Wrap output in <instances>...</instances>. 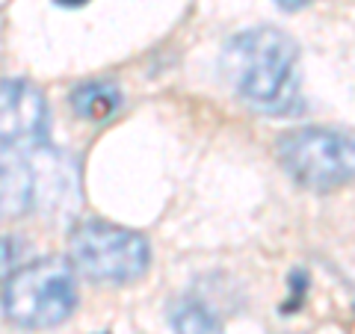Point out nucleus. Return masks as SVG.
<instances>
[{
  "label": "nucleus",
  "instance_id": "obj_1",
  "mask_svg": "<svg viewBox=\"0 0 355 334\" xmlns=\"http://www.w3.org/2000/svg\"><path fill=\"white\" fill-rule=\"evenodd\" d=\"M222 77L249 107L287 113L299 98V48L282 30H246L222 51Z\"/></svg>",
  "mask_w": 355,
  "mask_h": 334
},
{
  "label": "nucleus",
  "instance_id": "obj_2",
  "mask_svg": "<svg viewBox=\"0 0 355 334\" xmlns=\"http://www.w3.org/2000/svg\"><path fill=\"white\" fill-rule=\"evenodd\" d=\"M77 305V278L69 263L44 258L6 281L3 310L21 328H53L71 317Z\"/></svg>",
  "mask_w": 355,
  "mask_h": 334
},
{
  "label": "nucleus",
  "instance_id": "obj_3",
  "mask_svg": "<svg viewBox=\"0 0 355 334\" xmlns=\"http://www.w3.org/2000/svg\"><path fill=\"white\" fill-rule=\"evenodd\" d=\"M279 163L308 189H338L355 181V137L329 128L291 130L279 139Z\"/></svg>",
  "mask_w": 355,
  "mask_h": 334
},
{
  "label": "nucleus",
  "instance_id": "obj_4",
  "mask_svg": "<svg viewBox=\"0 0 355 334\" xmlns=\"http://www.w3.org/2000/svg\"><path fill=\"white\" fill-rule=\"evenodd\" d=\"M71 263L92 281L128 284L148 270L151 249L142 234L107 222H83L71 231Z\"/></svg>",
  "mask_w": 355,
  "mask_h": 334
},
{
  "label": "nucleus",
  "instance_id": "obj_5",
  "mask_svg": "<svg viewBox=\"0 0 355 334\" xmlns=\"http://www.w3.org/2000/svg\"><path fill=\"white\" fill-rule=\"evenodd\" d=\"M48 137V104L27 80H0V146L39 148Z\"/></svg>",
  "mask_w": 355,
  "mask_h": 334
},
{
  "label": "nucleus",
  "instance_id": "obj_6",
  "mask_svg": "<svg viewBox=\"0 0 355 334\" xmlns=\"http://www.w3.org/2000/svg\"><path fill=\"white\" fill-rule=\"evenodd\" d=\"M39 163L0 157V219L24 216L39 202Z\"/></svg>",
  "mask_w": 355,
  "mask_h": 334
},
{
  "label": "nucleus",
  "instance_id": "obj_7",
  "mask_svg": "<svg viewBox=\"0 0 355 334\" xmlns=\"http://www.w3.org/2000/svg\"><path fill=\"white\" fill-rule=\"evenodd\" d=\"M71 107L80 118L95 121L98 125V121H107L121 107V92L116 89V83L89 80V83L77 86L71 92Z\"/></svg>",
  "mask_w": 355,
  "mask_h": 334
},
{
  "label": "nucleus",
  "instance_id": "obj_8",
  "mask_svg": "<svg viewBox=\"0 0 355 334\" xmlns=\"http://www.w3.org/2000/svg\"><path fill=\"white\" fill-rule=\"evenodd\" d=\"M172 326L178 334H222L219 319L198 302H181L172 310Z\"/></svg>",
  "mask_w": 355,
  "mask_h": 334
},
{
  "label": "nucleus",
  "instance_id": "obj_9",
  "mask_svg": "<svg viewBox=\"0 0 355 334\" xmlns=\"http://www.w3.org/2000/svg\"><path fill=\"white\" fill-rule=\"evenodd\" d=\"M21 261V243L15 237H0V281H9Z\"/></svg>",
  "mask_w": 355,
  "mask_h": 334
},
{
  "label": "nucleus",
  "instance_id": "obj_10",
  "mask_svg": "<svg viewBox=\"0 0 355 334\" xmlns=\"http://www.w3.org/2000/svg\"><path fill=\"white\" fill-rule=\"evenodd\" d=\"M275 3H279L282 9H287V12H293V9H302L308 0H275Z\"/></svg>",
  "mask_w": 355,
  "mask_h": 334
},
{
  "label": "nucleus",
  "instance_id": "obj_11",
  "mask_svg": "<svg viewBox=\"0 0 355 334\" xmlns=\"http://www.w3.org/2000/svg\"><path fill=\"white\" fill-rule=\"evenodd\" d=\"M57 3H62V6H80V3H86V0H57Z\"/></svg>",
  "mask_w": 355,
  "mask_h": 334
}]
</instances>
